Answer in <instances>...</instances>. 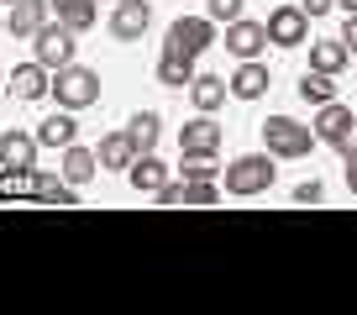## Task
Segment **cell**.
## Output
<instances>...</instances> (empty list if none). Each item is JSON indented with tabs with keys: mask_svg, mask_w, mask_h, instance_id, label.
Returning a JSON list of instances; mask_svg holds the SVG:
<instances>
[{
	"mask_svg": "<svg viewBox=\"0 0 357 315\" xmlns=\"http://www.w3.org/2000/svg\"><path fill=\"white\" fill-rule=\"evenodd\" d=\"M273 179H279L273 153H242L226 163V194H236V200H252V194L273 190Z\"/></svg>",
	"mask_w": 357,
	"mask_h": 315,
	"instance_id": "6da1fadb",
	"label": "cell"
},
{
	"mask_svg": "<svg viewBox=\"0 0 357 315\" xmlns=\"http://www.w3.org/2000/svg\"><path fill=\"white\" fill-rule=\"evenodd\" d=\"M53 100L63 111H89V105L100 100V74L84 68V63H63L53 74Z\"/></svg>",
	"mask_w": 357,
	"mask_h": 315,
	"instance_id": "7a4b0ae2",
	"label": "cell"
},
{
	"mask_svg": "<svg viewBox=\"0 0 357 315\" xmlns=\"http://www.w3.org/2000/svg\"><path fill=\"white\" fill-rule=\"evenodd\" d=\"M315 142H321L315 126H300L294 116H268V121H263V147L273 158H310Z\"/></svg>",
	"mask_w": 357,
	"mask_h": 315,
	"instance_id": "3957f363",
	"label": "cell"
},
{
	"mask_svg": "<svg viewBox=\"0 0 357 315\" xmlns=\"http://www.w3.org/2000/svg\"><path fill=\"white\" fill-rule=\"evenodd\" d=\"M315 137H321L326 147H336V153H352L357 147V111L352 105H342V100H326V105H315Z\"/></svg>",
	"mask_w": 357,
	"mask_h": 315,
	"instance_id": "277c9868",
	"label": "cell"
},
{
	"mask_svg": "<svg viewBox=\"0 0 357 315\" xmlns=\"http://www.w3.org/2000/svg\"><path fill=\"white\" fill-rule=\"evenodd\" d=\"M215 26H221V22H211V16H178V22L168 26V37H163V53L200 58L205 47L215 43Z\"/></svg>",
	"mask_w": 357,
	"mask_h": 315,
	"instance_id": "5b68a950",
	"label": "cell"
},
{
	"mask_svg": "<svg viewBox=\"0 0 357 315\" xmlns=\"http://www.w3.org/2000/svg\"><path fill=\"white\" fill-rule=\"evenodd\" d=\"M74 37H79L74 26H63V22L53 16V22L37 26V37H32V58H37V63H47V68L58 74L63 63H74Z\"/></svg>",
	"mask_w": 357,
	"mask_h": 315,
	"instance_id": "8992f818",
	"label": "cell"
},
{
	"mask_svg": "<svg viewBox=\"0 0 357 315\" xmlns=\"http://www.w3.org/2000/svg\"><path fill=\"white\" fill-rule=\"evenodd\" d=\"M268 37H273V47H300L310 37V11L305 6H273L268 11Z\"/></svg>",
	"mask_w": 357,
	"mask_h": 315,
	"instance_id": "52a82bcc",
	"label": "cell"
},
{
	"mask_svg": "<svg viewBox=\"0 0 357 315\" xmlns=\"http://www.w3.org/2000/svg\"><path fill=\"white\" fill-rule=\"evenodd\" d=\"M37 132H22V126H11V132H0V169L11 174H32L37 169Z\"/></svg>",
	"mask_w": 357,
	"mask_h": 315,
	"instance_id": "ba28073f",
	"label": "cell"
},
{
	"mask_svg": "<svg viewBox=\"0 0 357 315\" xmlns=\"http://www.w3.org/2000/svg\"><path fill=\"white\" fill-rule=\"evenodd\" d=\"M147 26H153V6H147V0H116V11H111V37L116 43H142Z\"/></svg>",
	"mask_w": 357,
	"mask_h": 315,
	"instance_id": "9c48e42d",
	"label": "cell"
},
{
	"mask_svg": "<svg viewBox=\"0 0 357 315\" xmlns=\"http://www.w3.org/2000/svg\"><path fill=\"white\" fill-rule=\"evenodd\" d=\"M178 153H190V158H215L221 153V126L211 121V111H200L195 121L178 126Z\"/></svg>",
	"mask_w": 357,
	"mask_h": 315,
	"instance_id": "30bf717a",
	"label": "cell"
},
{
	"mask_svg": "<svg viewBox=\"0 0 357 315\" xmlns=\"http://www.w3.org/2000/svg\"><path fill=\"white\" fill-rule=\"evenodd\" d=\"M268 43H273V37H268V22H247V16H236V22L226 26V53H236V58H257Z\"/></svg>",
	"mask_w": 357,
	"mask_h": 315,
	"instance_id": "8fae6325",
	"label": "cell"
},
{
	"mask_svg": "<svg viewBox=\"0 0 357 315\" xmlns=\"http://www.w3.org/2000/svg\"><path fill=\"white\" fill-rule=\"evenodd\" d=\"M11 95L16 100H43V95H53V68L47 63H16L11 68Z\"/></svg>",
	"mask_w": 357,
	"mask_h": 315,
	"instance_id": "7c38bea8",
	"label": "cell"
},
{
	"mask_svg": "<svg viewBox=\"0 0 357 315\" xmlns=\"http://www.w3.org/2000/svg\"><path fill=\"white\" fill-rule=\"evenodd\" d=\"M47 6L53 0H11V16H6V32L22 43V37H37V26L47 22Z\"/></svg>",
	"mask_w": 357,
	"mask_h": 315,
	"instance_id": "4fadbf2b",
	"label": "cell"
},
{
	"mask_svg": "<svg viewBox=\"0 0 357 315\" xmlns=\"http://www.w3.org/2000/svg\"><path fill=\"white\" fill-rule=\"evenodd\" d=\"M126 184H132L137 194H158L168 184V163H163V158H153V153H137V163L126 169Z\"/></svg>",
	"mask_w": 357,
	"mask_h": 315,
	"instance_id": "5bb4252c",
	"label": "cell"
},
{
	"mask_svg": "<svg viewBox=\"0 0 357 315\" xmlns=\"http://www.w3.org/2000/svg\"><path fill=\"white\" fill-rule=\"evenodd\" d=\"M231 95H236V100H263V95H268V63L242 58V68L231 74Z\"/></svg>",
	"mask_w": 357,
	"mask_h": 315,
	"instance_id": "9a60e30c",
	"label": "cell"
},
{
	"mask_svg": "<svg viewBox=\"0 0 357 315\" xmlns=\"http://www.w3.org/2000/svg\"><path fill=\"white\" fill-rule=\"evenodd\" d=\"M226 95H231V79H221V74H195V84H190L195 111H221Z\"/></svg>",
	"mask_w": 357,
	"mask_h": 315,
	"instance_id": "2e32d148",
	"label": "cell"
},
{
	"mask_svg": "<svg viewBox=\"0 0 357 315\" xmlns=\"http://www.w3.org/2000/svg\"><path fill=\"white\" fill-rule=\"evenodd\" d=\"M95 153H100V169H132L137 163V142H132V132H111V137H100V147H95Z\"/></svg>",
	"mask_w": 357,
	"mask_h": 315,
	"instance_id": "e0dca14e",
	"label": "cell"
},
{
	"mask_svg": "<svg viewBox=\"0 0 357 315\" xmlns=\"http://www.w3.org/2000/svg\"><path fill=\"white\" fill-rule=\"evenodd\" d=\"M37 142H43V147H74V142H79L74 111H63V105H58V116H47V121L37 126Z\"/></svg>",
	"mask_w": 357,
	"mask_h": 315,
	"instance_id": "ac0fdd59",
	"label": "cell"
},
{
	"mask_svg": "<svg viewBox=\"0 0 357 315\" xmlns=\"http://www.w3.org/2000/svg\"><path fill=\"white\" fill-rule=\"evenodd\" d=\"M347 63H352V47H347L342 37H326V43H310V68H321V74H342Z\"/></svg>",
	"mask_w": 357,
	"mask_h": 315,
	"instance_id": "d6986e66",
	"label": "cell"
},
{
	"mask_svg": "<svg viewBox=\"0 0 357 315\" xmlns=\"http://www.w3.org/2000/svg\"><path fill=\"white\" fill-rule=\"evenodd\" d=\"M95 174H100V153H89V147H63V179L68 184H89L95 179Z\"/></svg>",
	"mask_w": 357,
	"mask_h": 315,
	"instance_id": "ffe728a7",
	"label": "cell"
},
{
	"mask_svg": "<svg viewBox=\"0 0 357 315\" xmlns=\"http://www.w3.org/2000/svg\"><path fill=\"white\" fill-rule=\"evenodd\" d=\"M158 84H168V90H190V84H195V58L163 53V58H158Z\"/></svg>",
	"mask_w": 357,
	"mask_h": 315,
	"instance_id": "44dd1931",
	"label": "cell"
},
{
	"mask_svg": "<svg viewBox=\"0 0 357 315\" xmlns=\"http://www.w3.org/2000/svg\"><path fill=\"white\" fill-rule=\"evenodd\" d=\"M53 16H58L63 26H74V32H89V26L100 22L95 0H53Z\"/></svg>",
	"mask_w": 357,
	"mask_h": 315,
	"instance_id": "7402d4cb",
	"label": "cell"
},
{
	"mask_svg": "<svg viewBox=\"0 0 357 315\" xmlns=\"http://www.w3.org/2000/svg\"><path fill=\"white\" fill-rule=\"evenodd\" d=\"M300 100H305V105H326V100H336V74L305 68V74H300Z\"/></svg>",
	"mask_w": 357,
	"mask_h": 315,
	"instance_id": "603a6c76",
	"label": "cell"
},
{
	"mask_svg": "<svg viewBox=\"0 0 357 315\" xmlns=\"http://www.w3.org/2000/svg\"><path fill=\"white\" fill-rule=\"evenodd\" d=\"M126 132H132L137 153H153V147H158V137H163V116H158V111H137L132 121H126Z\"/></svg>",
	"mask_w": 357,
	"mask_h": 315,
	"instance_id": "cb8c5ba5",
	"label": "cell"
},
{
	"mask_svg": "<svg viewBox=\"0 0 357 315\" xmlns=\"http://www.w3.org/2000/svg\"><path fill=\"white\" fill-rule=\"evenodd\" d=\"M32 194H37V200H47V205H74V200H79V184H68V179H58V174H43V169H37Z\"/></svg>",
	"mask_w": 357,
	"mask_h": 315,
	"instance_id": "d4e9b609",
	"label": "cell"
},
{
	"mask_svg": "<svg viewBox=\"0 0 357 315\" xmlns=\"http://www.w3.org/2000/svg\"><path fill=\"white\" fill-rule=\"evenodd\" d=\"M215 158H190L184 153V163H178V179H215Z\"/></svg>",
	"mask_w": 357,
	"mask_h": 315,
	"instance_id": "484cf974",
	"label": "cell"
},
{
	"mask_svg": "<svg viewBox=\"0 0 357 315\" xmlns=\"http://www.w3.org/2000/svg\"><path fill=\"white\" fill-rule=\"evenodd\" d=\"M242 6H247V0H205V16H211V22H226V26H231L236 16H242Z\"/></svg>",
	"mask_w": 357,
	"mask_h": 315,
	"instance_id": "4316f807",
	"label": "cell"
},
{
	"mask_svg": "<svg viewBox=\"0 0 357 315\" xmlns=\"http://www.w3.org/2000/svg\"><path fill=\"white\" fill-rule=\"evenodd\" d=\"M294 200H300V205H321L326 200V184L321 179H305L300 190H294Z\"/></svg>",
	"mask_w": 357,
	"mask_h": 315,
	"instance_id": "83f0119b",
	"label": "cell"
},
{
	"mask_svg": "<svg viewBox=\"0 0 357 315\" xmlns=\"http://www.w3.org/2000/svg\"><path fill=\"white\" fill-rule=\"evenodd\" d=\"M342 43L352 47V58H357V16H347V26H342Z\"/></svg>",
	"mask_w": 357,
	"mask_h": 315,
	"instance_id": "f1b7e54d",
	"label": "cell"
},
{
	"mask_svg": "<svg viewBox=\"0 0 357 315\" xmlns=\"http://www.w3.org/2000/svg\"><path fill=\"white\" fill-rule=\"evenodd\" d=\"M300 6H305V11H310V22H315V16H326V11H331L336 0H300Z\"/></svg>",
	"mask_w": 357,
	"mask_h": 315,
	"instance_id": "f546056e",
	"label": "cell"
},
{
	"mask_svg": "<svg viewBox=\"0 0 357 315\" xmlns=\"http://www.w3.org/2000/svg\"><path fill=\"white\" fill-rule=\"evenodd\" d=\"M347 190L357 194V147H352V153H347Z\"/></svg>",
	"mask_w": 357,
	"mask_h": 315,
	"instance_id": "4dcf8cb0",
	"label": "cell"
},
{
	"mask_svg": "<svg viewBox=\"0 0 357 315\" xmlns=\"http://www.w3.org/2000/svg\"><path fill=\"white\" fill-rule=\"evenodd\" d=\"M336 6H342V11H347V16H357V0H336Z\"/></svg>",
	"mask_w": 357,
	"mask_h": 315,
	"instance_id": "1f68e13d",
	"label": "cell"
},
{
	"mask_svg": "<svg viewBox=\"0 0 357 315\" xmlns=\"http://www.w3.org/2000/svg\"><path fill=\"white\" fill-rule=\"evenodd\" d=\"M6 90H11V84H0V95H6Z\"/></svg>",
	"mask_w": 357,
	"mask_h": 315,
	"instance_id": "d6a6232c",
	"label": "cell"
},
{
	"mask_svg": "<svg viewBox=\"0 0 357 315\" xmlns=\"http://www.w3.org/2000/svg\"><path fill=\"white\" fill-rule=\"evenodd\" d=\"M0 26H6V16H0Z\"/></svg>",
	"mask_w": 357,
	"mask_h": 315,
	"instance_id": "836d02e7",
	"label": "cell"
}]
</instances>
